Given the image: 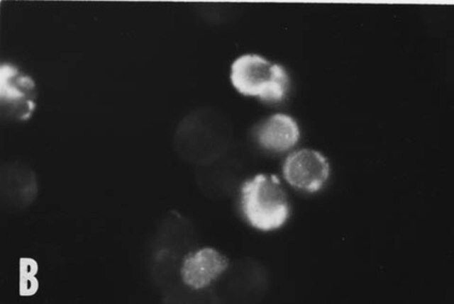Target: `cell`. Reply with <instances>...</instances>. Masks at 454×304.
Instances as JSON below:
<instances>
[{"label": "cell", "instance_id": "cell-2", "mask_svg": "<svg viewBox=\"0 0 454 304\" xmlns=\"http://www.w3.org/2000/svg\"><path fill=\"white\" fill-rule=\"evenodd\" d=\"M230 78L240 94L267 102L282 101L289 88V77L284 67L255 54L236 58L231 67Z\"/></svg>", "mask_w": 454, "mask_h": 304}, {"label": "cell", "instance_id": "cell-1", "mask_svg": "<svg viewBox=\"0 0 454 304\" xmlns=\"http://www.w3.org/2000/svg\"><path fill=\"white\" fill-rule=\"evenodd\" d=\"M241 204L248 221L261 230L279 227L289 216L287 196L275 175L258 174L245 181L241 188Z\"/></svg>", "mask_w": 454, "mask_h": 304}, {"label": "cell", "instance_id": "cell-6", "mask_svg": "<svg viewBox=\"0 0 454 304\" xmlns=\"http://www.w3.org/2000/svg\"><path fill=\"white\" fill-rule=\"evenodd\" d=\"M228 266L227 259L213 248L206 247L189 255L182 268L184 282L199 289L207 286Z\"/></svg>", "mask_w": 454, "mask_h": 304}, {"label": "cell", "instance_id": "cell-4", "mask_svg": "<svg viewBox=\"0 0 454 304\" xmlns=\"http://www.w3.org/2000/svg\"><path fill=\"white\" fill-rule=\"evenodd\" d=\"M33 80L16 66L6 63L1 67V103L8 117L28 118L35 106Z\"/></svg>", "mask_w": 454, "mask_h": 304}, {"label": "cell", "instance_id": "cell-8", "mask_svg": "<svg viewBox=\"0 0 454 304\" xmlns=\"http://www.w3.org/2000/svg\"><path fill=\"white\" fill-rule=\"evenodd\" d=\"M38 266L36 261L30 257L19 259L18 292L21 296H31L37 292L39 283L35 277Z\"/></svg>", "mask_w": 454, "mask_h": 304}, {"label": "cell", "instance_id": "cell-3", "mask_svg": "<svg viewBox=\"0 0 454 304\" xmlns=\"http://www.w3.org/2000/svg\"><path fill=\"white\" fill-rule=\"evenodd\" d=\"M282 171L284 179L291 186L314 193L319 191L326 182L330 167L327 159L320 152L301 149L286 158Z\"/></svg>", "mask_w": 454, "mask_h": 304}, {"label": "cell", "instance_id": "cell-5", "mask_svg": "<svg viewBox=\"0 0 454 304\" xmlns=\"http://www.w3.org/2000/svg\"><path fill=\"white\" fill-rule=\"evenodd\" d=\"M38 191L36 175L28 166L11 162L1 167V198L6 206L15 209L28 207L35 201Z\"/></svg>", "mask_w": 454, "mask_h": 304}, {"label": "cell", "instance_id": "cell-7", "mask_svg": "<svg viewBox=\"0 0 454 304\" xmlns=\"http://www.w3.org/2000/svg\"><path fill=\"white\" fill-rule=\"evenodd\" d=\"M300 136L297 122L289 116L275 113L262 121L255 130L258 143L274 152H284L298 142Z\"/></svg>", "mask_w": 454, "mask_h": 304}]
</instances>
